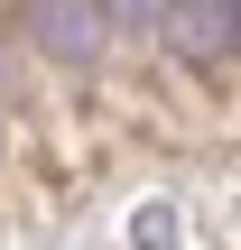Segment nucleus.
<instances>
[{
  "label": "nucleus",
  "instance_id": "nucleus-1",
  "mask_svg": "<svg viewBox=\"0 0 241 250\" xmlns=\"http://www.w3.org/2000/svg\"><path fill=\"white\" fill-rule=\"evenodd\" d=\"M158 28L186 56H241V0H158Z\"/></svg>",
  "mask_w": 241,
  "mask_h": 250
},
{
  "label": "nucleus",
  "instance_id": "nucleus-2",
  "mask_svg": "<svg viewBox=\"0 0 241 250\" xmlns=\"http://www.w3.org/2000/svg\"><path fill=\"white\" fill-rule=\"evenodd\" d=\"M37 37L46 46H65V56H93V0H37Z\"/></svg>",
  "mask_w": 241,
  "mask_h": 250
},
{
  "label": "nucleus",
  "instance_id": "nucleus-3",
  "mask_svg": "<svg viewBox=\"0 0 241 250\" xmlns=\"http://www.w3.org/2000/svg\"><path fill=\"white\" fill-rule=\"evenodd\" d=\"M130 250H176V213H167V204H139V223H130Z\"/></svg>",
  "mask_w": 241,
  "mask_h": 250
}]
</instances>
